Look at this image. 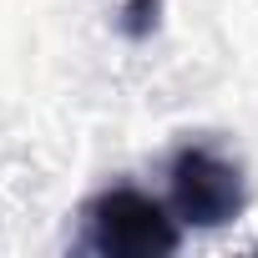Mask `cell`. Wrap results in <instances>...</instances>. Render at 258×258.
<instances>
[{
  "mask_svg": "<svg viewBox=\"0 0 258 258\" xmlns=\"http://www.w3.org/2000/svg\"><path fill=\"white\" fill-rule=\"evenodd\" d=\"M172 177V208L182 223H198V228H218V223H233L248 203L243 192V172L233 157H223L218 147H182L167 167Z\"/></svg>",
  "mask_w": 258,
  "mask_h": 258,
  "instance_id": "obj_2",
  "label": "cell"
},
{
  "mask_svg": "<svg viewBox=\"0 0 258 258\" xmlns=\"http://www.w3.org/2000/svg\"><path fill=\"white\" fill-rule=\"evenodd\" d=\"M86 248L111 258H157L177 248V218L137 187H111L86 208Z\"/></svg>",
  "mask_w": 258,
  "mask_h": 258,
  "instance_id": "obj_1",
  "label": "cell"
}]
</instances>
